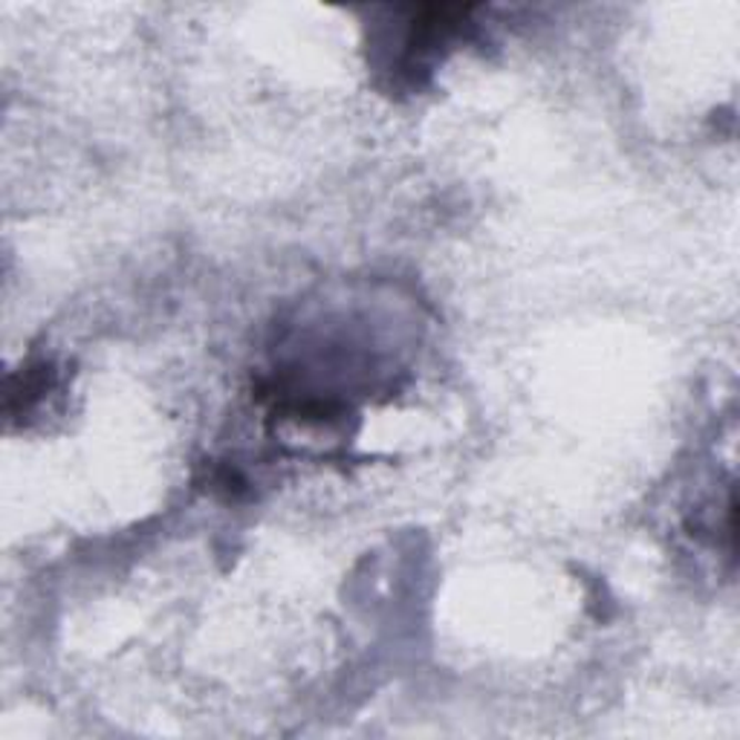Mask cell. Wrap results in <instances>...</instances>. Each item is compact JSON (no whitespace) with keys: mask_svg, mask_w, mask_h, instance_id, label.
I'll return each mask as SVG.
<instances>
[{"mask_svg":"<svg viewBox=\"0 0 740 740\" xmlns=\"http://www.w3.org/2000/svg\"><path fill=\"white\" fill-rule=\"evenodd\" d=\"M52 376H55V371L50 365H36L27 367L21 376L9 382V414H27L50 391Z\"/></svg>","mask_w":740,"mask_h":740,"instance_id":"6da1fadb","label":"cell"}]
</instances>
